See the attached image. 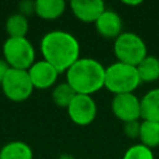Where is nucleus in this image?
Here are the masks:
<instances>
[{
	"mask_svg": "<svg viewBox=\"0 0 159 159\" xmlns=\"http://www.w3.org/2000/svg\"><path fill=\"white\" fill-rule=\"evenodd\" d=\"M66 109L70 119L81 127L91 124L97 116V103L87 94H76Z\"/></svg>",
	"mask_w": 159,
	"mask_h": 159,
	"instance_id": "obj_7",
	"label": "nucleus"
},
{
	"mask_svg": "<svg viewBox=\"0 0 159 159\" xmlns=\"http://www.w3.org/2000/svg\"><path fill=\"white\" fill-rule=\"evenodd\" d=\"M140 83L142 82L135 66L117 61L106 67L104 87L114 96L122 93H134Z\"/></svg>",
	"mask_w": 159,
	"mask_h": 159,
	"instance_id": "obj_3",
	"label": "nucleus"
},
{
	"mask_svg": "<svg viewBox=\"0 0 159 159\" xmlns=\"http://www.w3.org/2000/svg\"><path fill=\"white\" fill-rule=\"evenodd\" d=\"M122 159H154V153L150 148L138 143L130 145L124 152Z\"/></svg>",
	"mask_w": 159,
	"mask_h": 159,
	"instance_id": "obj_19",
	"label": "nucleus"
},
{
	"mask_svg": "<svg viewBox=\"0 0 159 159\" xmlns=\"http://www.w3.org/2000/svg\"><path fill=\"white\" fill-rule=\"evenodd\" d=\"M75 96H76V92L70 87V84L67 82L56 84L51 93L53 103L62 108H67L70 106V103L72 102V99L75 98Z\"/></svg>",
	"mask_w": 159,
	"mask_h": 159,
	"instance_id": "obj_18",
	"label": "nucleus"
},
{
	"mask_svg": "<svg viewBox=\"0 0 159 159\" xmlns=\"http://www.w3.org/2000/svg\"><path fill=\"white\" fill-rule=\"evenodd\" d=\"M40 51L42 60L63 73L80 58L81 46L72 34L65 30H52L41 39Z\"/></svg>",
	"mask_w": 159,
	"mask_h": 159,
	"instance_id": "obj_1",
	"label": "nucleus"
},
{
	"mask_svg": "<svg viewBox=\"0 0 159 159\" xmlns=\"http://www.w3.org/2000/svg\"><path fill=\"white\" fill-rule=\"evenodd\" d=\"M27 72L34 88L37 89H47L53 87L60 75V72L45 60L35 61V63L27 70Z\"/></svg>",
	"mask_w": 159,
	"mask_h": 159,
	"instance_id": "obj_9",
	"label": "nucleus"
},
{
	"mask_svg": "<svg viewBox=\"0 0 159 159\" xmlns=\"http://www.w3.org/2000/svg\"><path fill=\"white\" fill-rule=\"evenodd\" d=\"M2 93L11 102H24L30 98L34 92V86L31 83L29 72L25 70L10 68L1 83Z\"/></svg>",
	"mask_w": 159,
	"mask_h": 159,
	"instance_id": "obj_6",
	"label": "nucleus"
},
{
	"mask_svg": "<svg viewBox=\"0 0 159 159\" xmlns=\"http://www.w3.org/2000/svg\"><path fill=\"white\" fill-rule=\"evenodd\" d=\"M140 119L159 122V88L149 89L140 98Z\"/></svg>",
	"mask_w": 159,
	"mask_h": 159,
	"instance_id": "obj_13",
	"label": "nucleus"
},
{
	"mask_svg": "<svg viewBox=\"0 0 159 159\" xmlns=\"http://www.w3.org/2000/svg\"><path fill=\"white\" fill-rule=\"evenodd\" d=\"M94 27L102 37L116 40L123 32V21L118 12L106 9L94 22Z\"/></svg>",
	"mask_w": 159,
	"mask_h": 159,
	"instance_id": "obj_11",
	"label": "nucleus"
},
{
	"mask_svg": "<svg viewBox=\"0 0 159 159\" xmlns=\"http://www.w3.org/2000/svg\"><path fill=\"white\" fill-rule=\"evenodd\" d=\"M9 70H10V67H9V65L5 62V60H4V58H0V86H1L2 80H4V77L6 76V73H7Z\"/></svg>",
	"mask_w": 159,
	"mask_h": 159,
	"instance_id": "obj_22",
	"label": "nucleus"
},
{
	"mask_svg": "<svg viewBox=\"0 0 159 159\" xmlns=\"http://www.w3.org/2000/svg\"><path fill=\"white\" fill-rule=\"evenodd\" d=\"M73 16L86 24H94L106 10L102 0H72L70 2Z\"/></svg>",
	"mask_w": 159,
	"mask_h": 159,
	"instance_id": "obj_10",
	"label": "nucleus"
},
{
	"mask_svg": "<svg viewBox=\"0 0 159 159\" xmlns=\"http://www.w3.org/2000/svg\"><path fill=\"white\" fill-rule=\"evenodd\" d=\"M111 108L116 118L123 123L140 119V98L134 93L116 94L112 99Z\"/></svg>",
	"mask_w": 159,
	"mask_h": 159,
	"instance_id": "obj_8",
	"label": "nucleus"
},
{
	"mask_svg": "<svg viewBox=\"0 0 159 159\" xmlns=\"http://www.w3.org/2000/svg\"><path fill=\"white\" fill-rule=\"evenodd\" d=\"M139 129H140V122L139 120L127 122V123H124V127H123L124 134L132 139L139 138Z\"/></svg>",
	"mask_w": 159,
	"mask_h": 159,
	"instance_id": "obj_20",
	"label": "nucleus"
},
{
	"mask_svg": "<svg viewBox=\"0 0 159 159\" xmlns=\"http://www.w3.org/2000/svg\"><path fill=\"white\" fill-rule=\"evenodd\" d=\"M139 139L140 144L150 149L159 147V122L140 120Z\"/></svg>",
	"mask_w": 159,
	"mask_h": 159,
	"instance_id": "obj_16",
	"label": "nucleus"
},
{
	"mask_svg": "<svg viewBox=\"0 0 159 159\" xmlns=\"http://www.w3.org/2000/svg\"><path fill=\"white\" fill-rule=\"evenodd\" d=\"M5 31L9 37H26L29 32V20L26 16L16 12L5 21Z\"/></svg>",
	"mask_w": 159,
	"mask_h": 159,
	"instance_id": "obj_17",
	"label": "nucleus"
},
{
	"mask_svg": "<svg viewBox=\"0 0 159 159\" xmlns=\"http://www.w3.org/2000/svg\"><path fill=\"white\" fill-rule=\"evenodd\" d=\"M123 4L127 5V6H138V5L142 4V1H140V0H135V1H123Z\"/></svg>",
	"mask_w": 159,
	"mask_h": 159,
	"instance_id": "obj_23",
	"label": "nucleus"
},
{
	"mask_svg": "<svg viewBox=\"0 0 159 159\" xmlns=\"http://www.w3.org/2000/svg\"><path fill=\"white\" fill-rule=\"evenodd\" d=\"M113 52L118 62L130 66H138L147 56V45L144 40L134 32H122L113 42Z\"/></svg>",
	"mask_w": 159,
	"mask_h": 159,
	"instance_id": "obj_4",
	"label": "nucleus"
},
{
	"mask_svg": "<svg viewBox=\"0 0 159 159\" xmlns=\"http://www.w3.org/2000/svg\"><path fill=\"white\" fill-rule=\"evenodd\" d=\"M137 71L140 82L150 83L159 80V57L148 55L138 66Z\"/></svg>",
	"mask_w": 159,
	"mask_h": 159,
	"instance_id": "obj_15",
	"label": "nucleus"
},
{
	"mask_svg": "<svg viewBox=\"0 0 159 159\" xmlns=\"http://www.w3.org/2000/svg\"><path fill=\"white\" fill-rule=\"evenodd\" d=\"M2 55L10 68L27 71L36 58V52L26 37H7L2 45Z\"/></svg>",
	"mask_w": 159,
	"mask_h": 159,
	"instance_id": "obj_5",
	"label": "nucleus"
},
{
	"mask_svg": "<svg viewBox=\"0 0 159 159\" xmlns=\"http://www.w3.org/2000/svg\"><path fill=\"white\" fill-rule=\"evenodd\" d=\"M66 82L76 94L92 96L104 87L106 67L92 57H80L66 72Z\"/></svg>",
	"mask_w": 159,
	"mask_h": 159,
	"instance_id": "obj_2",
	"label": "nucleus"
},
{
	"mask_svg": "<svg viewBox=\"0 0 159 159\" xmlns=\"http://www.w3.org/2000/svg\"><path fill=\"white\" fill-rule=\"evenodd\" d=\"M19 14L24 16H30L35 14V1L31 0H22L19 2Z\"/></svg>",
	"mask_w": 159,
	"mask_h": 159,
	"instance_id": "obj_21",
	"label": "nucleus"
},
{
	"mask_svg": "<svg viewBox=\"0 0 159 159\" xmlns=\"http://www.w3.org/2000/svg\"><path fill=\"white\" fill-rule=\"evenodd\" d=\"M0 159H34V152L27 143L12 140L1 147Z\"/></svg>",
	"mask_w": 159,
	"mask_h": 159,
	"instance_id": "obj_14",
	"label": "nucleus"
},
{
	"mask_svg": "<svg viewBox=\"0 0 159 159\" xmlns=\"http://www.w3.org/2000/svg\"><path fill=\"white\" fill-rule=\"evenodd\" d=\"M58 159H76L72 154H68V153H63V154H61L60 157H58Z\"/></svg>",
	"mask_w": 159,
	"mask_h": 159,
	"instance_id": "obj_24",
	"label": "nucleus"
},
{
	"mask_svg": "<svg viewBox=\"0 0 159 159\" xmlns=\"http://www.w3.org/2000/svg\"><path fill=\"white\" fill-rule=\"evenodd\" d=\"M66 6L63 0H36L35 15L42 20H56L63 15Z\"/></svg>",
	"mask_w": 159,
	"mask_h": 159,
	"instance_id": "obj_12",
	"label": "nucleus"
}]
</instances>
